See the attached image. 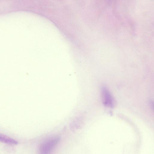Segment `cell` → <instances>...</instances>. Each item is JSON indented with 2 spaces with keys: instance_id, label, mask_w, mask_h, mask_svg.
<instances>
[{
  "instance_id": "7a4b0ae2",
  "label": "cell",
  "mask_w": 154,
  "mask_h": 154,
  "mask_svg": "<svg viewBox=\"0 0 154 154\" xmlns=\"http://www.w3.org/2000/svg\"><path fill=\"white\" fill-rule=\"evenodd\" d=\"M101 95L102 103L107 107L112 108L115 105L114 99L107 88L103 87L101 88Z\"/></svg>"
},
{
  "instance_id": "6da1fadb",
  "label": "cell",
  "mask_w": 154,
  "mask_h": 154,
  "mask_svg": "<svg viewBox=\"0 0 154 154\" xmlns=\"http://www.w3.org/2000/svg\"><path fill=\"white\" fill-rule=\"evenodd\" d=\"M59 140V138L56 137L43 143L39 147V154H50Z\"/></svg>"
},
{
  "instance_id": "3957f363",
  "label": "cell",
  "mask_w": 154,
  "mask_h": 154,
  "mask_svg": "<svg viewBox=\"0 0 154 154\" xmlns=\"http://www.w3.org/2000/svg\"><path fill=\"white\" fill-rule=\"evenodd\" d=\"M0 141L8 144L16 145L18 142L14 139L3 134L0 133Z\"/></svg>"
}]
</instances>
